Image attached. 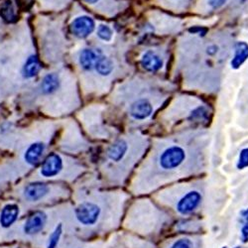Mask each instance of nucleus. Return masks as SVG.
<instances>
[{"label": "nucleus", "instance_id": "nucleus-1", "mask_svg": "<svg viewBox=\"0 0 248 248\" xmlns=\"http://www.w3.org/2000/svg\"><path fill=\"white\" fill-rule=\"evenodd\" d=\"M122 195L114 192L89 194L74 206L73 217L81 231L87 232H100L103 224L118 225L122 209H112L113 204L123 203Z\"/></svg>", "mask_w": 248, "mask_h": 248}, {"label": "nucleus", "instance_id": "nucleus-2", "mask_svg": "<svg viewBox=\"0 0 248 248\" xmlns=\"http://www.w3.org/2000/svg\"><path fill=\"white\" fill-rule=\"evenodd\" d=\"M15 194L19 202L27 208H37L51 204L70 197L71 192L65 185L34 180L19 185Z\"/></svg>", "mask_w": 248, "mask_h": 248}, {"label": "nucleus", "instance_id": "nucleus-3", "mask_svg": "<svg viewBox=\"0 0 248 248\" xmlns=\"http://www.w3.org/2000/svg\"><path fill=\"white\" fill-rule=\"evenodd\" d=\"M166 217L151 202L142 200L131 205L124 226L142 234H152L160 230Z\"/></svg>", "mask_w": 248, "mask_h": 248}, {"label": "nucleus", "instance_id": "nucleus-4", "mask_svg": "<svg viewBox=\"0 0 248 248\" xmlns=\"http://www.w3.org/2000/svg\"><path fill=\"white\" fill-rule=\"evenodd\" d=\"M160 197L163 202L173 206L182 216L194 213L202 202V193L195 186H180L168 191V194L163 192Z\"/></svg>", "mask_w": 248, "mask_h": 248}, {"label": "nucleus", "instance_id": "nucleus-5", "mask_svg": "<svg viewBox=\"0 0 248 248\" xmlns=\"http://www.w3.org/2000/svg\"><path fill=\"white\" fill-rule=\"evenodd\" d=\"M65 167L66 163L64 158L58 153H51L41 163V166L38 169L34 180L73 181L74 179L66 173Z\"/></svg>", "mask_w": 248, "mask_h": 248}, {"label": "nucleus", "instance_id": "nucleus-6", "mask_svg": "<svg viewBox=\"0 0 248 248\" xmlns=\"http://www.w3.org/2000/svg\"><path fill=\"white\" fill-rule=\"evenodd\" d=\"M49 222L50 216L46 210H33L25 217L22 223L20 224V235L24 239L32 240L45 232Z\"/></svg>", "mask_w": 248, "mask_h": 248}, {"label": "nucleus", "instance_id": "nucleus-7", "mask_svg": "<svg viewBox=\"0 0 248 248\" xmlns=\"http://www.w3.org/2000/svg\"><path fill=\"white\" fill-rule=\"evenodd\" d=\"M22 205L19 202L8 201L0 206V234H7L8 239L11 238L9 232H15L14 230L21 218Z\"/></svg>", "mask_w": 248, "mask_h": 248}, {"label": "nucleus", "instance_id": "nucleus-8", "mask_svg": "<svg viewBox=\"0 0 248 248\" xmlns=\"http://www.w3.org/2000/svg\"><path fill=\"white\" fill-rule=\"evenodd\" d=\"M46 152V144L43 142H34L26 148L23 153V161L28 167H35L42 161Z\"/></svg>", "mask_w": 248, "mask_h": 248}, {"label": "nucleus", "instance_id": "nucleus-9", "mask_svg": "<svg viewBox=\"0 0 248 248\" xmlns=\"http://www.w3.org/2000/svg\"><path fill=\"white\" fill-rule=\"evenodd\" d=\"M94 29V21L90 16H78L71 24L72 33L78 38H86L93 33Z\"/></svg>", "mask_w": 248, "mask_h": 248}, {"label": "nucleus", "instance_id": "nucleus-10", "mask_svg": "<svg viewBox=\"0 0 248 248\" xmlns=\"http://www.w3.org/2000/svg\"><path fill=\"white\" fill-rule=\"evenodd\" d=\"M128 150V143L124 139H118L107 150V159L112 164H120L126 158Z\"/></svg>", "mask_w": 248, "mask_h": 248}, {"label": "nucleus", "instance_id": "nucleus-11", "mask_svg": "<svg viewBox=\"0 0 248 248\" xmlns=\"http://www.w3.org/2000/svg\"><path fill=\"white\" fill-rule=\"evenodd\" d=\"M153 113L152 103L146 98H139L130 106L129 114L135 120H145Z\"/></svg>", "mask_w": 248, "mask_h": 248}, {"label": "nucleus", "instance_id": "nucleus-12", "mask_svg": "<svg viewBox=\"0 0 248 248\" xmlns=\"http://www.w3.org/2000/svg\"><path fill=\"white\" fill-rule=\"evenodd\" d=\"M163 59L154 51H146L141 57V65L148 72L154 73L163 67Z\"/></svg>", "mask_w": 248, "mask_h": 248}, {"label": "nucleus", "instance_id": "nucleus-13", "mask_svg": "<svg viewBox=\"0 0 248 248\" xmlns=\"http://www.w3.org/2000/svg\"><path fill=\"white\" fill-rule=\"evenodd\" d=\"M64 223H57L48 234V237L45 242V248H59L60 243L62 242V239H63L64 236Z\"/></svg>", "mask_w": 248, "mask_h": 248}, {"label": "nucleus", "instance_id": "nucleus-14", "mask_svg": "<svg viewBox=\"0 0 248 248\" xmlns=\"http://www.w3.org/2000/svg\"><path fill=\"white\" fill-rule=\"evenodd\" d=\"M98 56L99 54L92 49H84L78 56V63L84 70L91 71L94 68Z\"/></svg>", "mask_w": 248, "mask_h": 248}, {"label": "nucleus", "instance_id": "nucleus-15", "mask_svg": "<svg viewBox=\"0 0 248 248\" xmlns=\"http://www.w3.org/2000/svg\"><path fill=\"white\" fill-rule=\"evenodd\" d=\"M60 86V78L59 76L55 73L48 74L44 77L42 79V82L40 85L41 92H42L44 94H51L55 93Z\"/></svg>", "mask_w": 248, "mask_h": 248}, {"label": "nucleus", "instance_id": "nucleus-16", "mask_svg": "<svg viewBox=\"0 0 248 248\" xmlns=\"http://www.w3.org/2000/svg\"><path fill=\"white\" fill-rule=\"evenodd\" d=\"M40 70L41 65L39 63V60L36 56L31 55L25 62V64L22 68V74L25 78H32L38 75Z\"/></svg>", "mask_w": 248, "mask_h": 248}, {"label": "nucleus", "instance_id": "nucleus-17", "mask_svg": "<svg viewBox=\"0 0 248 248\" xmlns=\"http://www.w3.org/2000/svg\"><path fill=\"white\" fill-rule=\"evenodd\" d=\"M94 69L100 76L107 77L112 73V71L114 69V64L109 58L99 54L96 63H95V66H94Z\"/></svg>", "mask_w": 248, "mask_h": 248}, {"label": "nucleus", "instance_id": "nucleus-18", "mask_svg": "<svg viewBox=\"0 0 248 248\" xmlns=\"http://www.w3.org/2000/svg\"><path fill=\"white\" fill-rule=\"evenodd\" d=\"M247 59H248V44H246L245 42H239L235 47L234 56L232 61V66L234 69H237Z\"/></svg>", "mask_w": 248, "mask_h": 248}, {"label": "nucleus", "instance_id": "nucleus-19", "mask_svg": "<svg viewBox=\"0 0 248 248\" xmlns=\"http://www.w3.org/2000/svg\"><path fill=\"white\" fill-rule=\"evenodd\" d=\"M165 248H199V241L190 237H181L170 242Z\"/></svg>", "mask_w": 248, "mask_h": 248}, {"label": "nucleus", "instance_id": "nucleus-20", "mask_svg": "<svg viewBox=\"0 0 248 248\" xmlns=\"http://www.w3.org/2000/svg\"><path fill=\"white\" fill-rule=\"evenodd\" d=\"M0 14H1L3 19L6 20L7 22H13V21H15V19H16L15 9H14V6L12 5L11 2H6L2 5Z\"/></svg>", "mask_w": 248, "mask_h": 248}, {"label": "nucleus", "instance_id": "nucleus-21", "mask_svg": "<svg viewBox=\"0 0 248 248\" xmlns=\"http://www.w3.org/2000/svg\"><path fill=\"white\" fill-rule=\"evenodd\" d=\"M96 35L100 40L105 41V42H109L113 37V30L108 25L101 24L97 28Z\"/></svg>", "mask_w": 248, "mask_h": 248}, {"label": "nucleus", "instance_id": "nucleus-22", "mask_svg": "<svg viewBox=\"0 0 248 248\" xmlns=\"http://www.w3.org/2000/svg\"><path fill=\"white\" fill-rule=\"evenodd\" d=\"M242 218H243V226H242V231H241V238L244 242L248 240V210L243 212L242 214Z\"/></svg>", "mask_w": 248, "mask_h": 248}, {"label": "nucleus", "instance_id": "nucleus-23", "mask_svg": "<svg viewBox=\"0 0 248 248\" xmlns=\"http://www.w3.org/2000/svg\"><path fill=\"white\" fill-rule=\"evenodd\" d=\"M229 0H206V4L211 10H218L223 7Z\"/></svg>", "mask_w": 248, "mask_h": 248}, {"label": "nucleus", "instance_id": "nucleus-24", "mask_svg": "<svg viewBox=\"0 0 248 248\" xmlns=\"http://www.w3.org/2000/svg\"><path fill=\"white\" fill-rule=\"evenodd\" d=\"M247 166H248V148L241 151L239 160H238V164H237V167L239 169H243Z\"/></svg>", "mask_w": 248, "mask_h": 248}, {"label": "nucleus", "instance_id": "nucleus-25", "mask_svg": "<svg viewBox=\"0 0 248 248\" xmlns=\"http://www.w3.org/2000/svg\"><path fill=\"white\" fill-rule=\"evenodd\" d=\"M84 1L87 3H90V4H94L98 1V0H84Z\"/></svg>", "mask_w": 248, "mask_h": 248}, {"label": "nucleus", "instance_id": "nucleus-26", "mask_svg": "<svg viewBox=\"0 0 248 248\" xmlns=\"http://www.w3.org/2000/svg\"><path fill=\"white\" fill-rule=\"evenodd\" d=\"M73 248H82V247H80V246H77V247H73Z\"/></svg>", "mask_w": 248, "mask_h": 248}, {"label": "nucleus", "instance_id": "nucleus-27", "mask_svg": "<svg viewBox=\"0 0 248 248\" xmlns=\"http://www.w3.org/2000/svg\"><path fill=\"white\" fill-rule=\"evenodd\" d=\"M236 248H239V247H236Z\"/></svg>", "mask_w": 248, "mask_h": 248}, {"label": "nucleus", "instance_id": "nucleus-28", "mask_svg": "<svg viewBox=\"0 0 248 248\" xmlns=\"http://www.w3.org/2000/svg\"><path fill=\"white\" fill-rule=\"evenodd\" d=\"M224 248H225V247H224Z\"/></svg>", "mask_w": 248, "mask_h": 248}]
</instances>
